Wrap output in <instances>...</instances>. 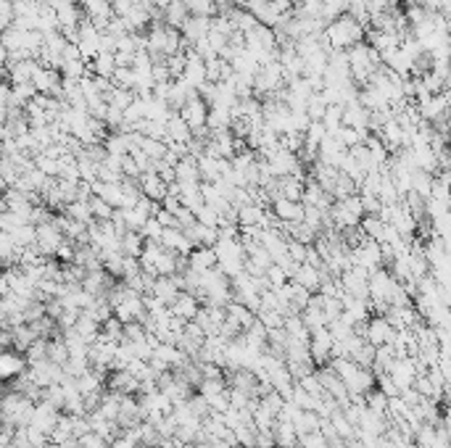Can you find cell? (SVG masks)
<instances>
[{
  "label": "cell",
  "mask_w": 451,
  "mask_h": 448,
  "mask_svg": "<svg viewBox=\"0 0 451 448\" xmlns=\"http://www.w3.org/2000/svg\"><path fill=\"white\" fill-rule=\"evenodd\" d=\"M145 251V238L143 232H124L121 235V253H127V256H133V259H140Z\"/></svg>",
  "instance_id": "obj_32"
},
{
  "label": "cell",
  "mask_w": 451,
  "mask_h": 448,
  "mask_svg": "<svg viewBox=\"0 0 451 448\" xmlns=\"http://www.w3.org/2000/svg\"><path fill=\"white\" fill-rule=\"evenodd\" d=\"M322 34H325L330 50H351L359 43H364V27L349 13H343L341 19L328 24V29Z\"/></svg>",
  "instance_id": "obj_1"
},
{
  "label": "cell",
  "mask_w": 451,
  "mask_h": 448,
  "mask_svg": "<svg viewBox=\"0 0 451 448\" xmlns=\"http://www.w3.org/2000/svg\"><path fill=\"white\" fill-rule=\"evenodd\" d=\"M135 98H137V93L135 90H124V88H111V93L106 95V100H109V106H114V109H121L127 111L130 106L135 103Z\"/></svg>",
  "instance_id": "obj_35"
},
{
  "label": "cell",
  "mask_w": 451,
  "mask_h": 448,
  "mask_svg": "<svg viewBox=\"0 0 451 448\" xmlns=\"http://www.w3.org/2000/svg\"><path fill=\"white\" fill-rule=\"evenodd\" d=\"M275 440H277V448H296L298 446V430L290 419H277L275 425Z\"/></svg>",
  "instance_id": "obj_26"
},
{
  "label": "cell",
  "mask_w": 451,
  "mask_h": 448,
  "mask_svg": "<svg viewBox=\"0 0 451 448\" xmlns=\"http://www.w3.org/2000/svg\"><path fill=\"white\" fill-rule=\"evenodd\" d=\"M293 283H298L301 287H307L309 293H319V287H322V283H325V274H322V269H319V266L301 264Z\"/></svg>",
  "instance_id": "obj_23"
},
{
  "label": "cell",
  "mask_w": 451,
  "mask_h": 448,
  "mask_svg": "<svg viewBox=\"0 0 451 448\" xmlns=\"http://www.w3.org/2000/svg\"><path fill=\"white\" fill-rule=\"evenodd\" d=\"M370 277H372V272H367L364 266H349V269L341 274V285L343 290H346V295L370 298Z\"/></svg>",
  "instance_id": "obj_4"
},
{
  "label": "cell",
  "mask_w": 451,
  "mask_h": 448,
  "mask_svg": "<svg viewBox=\"0 0 451 448\" xmlns=\"http://www.w3.org/2000/svg\"><path fill=\"white\" fill-rule=\"evenodd\" d=\"M267 280H269V285H272V287H283L285 283H290V277H288L285 269H283L280 264L269 266V272H267Z\"/></svg>",
  "instance_id": "obj_55"
},
{
  "label": "cell",
  "mask_w": 451,
  "mask_h": 448,
  "mask_svg": "<svg viewBox=\"0 0 451 448\" xmlns=\"http://www.w3.org/2000/svg\"><path fill=\"white\" fill-rule=\"evenodd\" d=\"M74 332H79V335H82V338L88 340L90 346H93V343L100 338V325L93 317H90V314H85V311H82V314H79V319H77V325H74Z\"/></svg>",
  "instance_id": "obj_34"
},
{
  "label": "cell",
  "mask_w": 451,
  "mask_h": 448,
  "mask_svg": "<svg viewBox=\"0 0 451 448\" xmlns=\"http://www.w3.org/2000/svg\"><path fill=\"white\" fill-rule=\"evenodd\" d=\"M156 219L161 222V227H164V230H172V227H180V222H177V214H172V211H166L164 206H161V208H159V211H156Z\"/></svg>",
  "instance_id": "obj_57"
},
{
  "label": "cell",
  "mask_w": 451,
  "mask_h": 448,
  "mask_svg": "<svg viewBox=\"0 0 451 448\" xmlns=\"http://www.w3.org/2000/svg\"><path fill=\"white\" fill-rule=\"evenodd\" d=\"M330 217H332V227L335 230H356V227H362V217H356L351 208H346L341 201H335L330 208Z\"/></svg>",
  "instance_id": "obj_20"
},
{
  "label": "cell",
  "mask_w": 451,
  "mask_h": 448,
  "mask_svg": "<svg viewBox=\"0 0 451 448\" xmlns=\"http://www.w3.org/2000/svg\"><path fill=\"white\" fill-rule=\"evenodd\" d=\"M58 419H61V412H58L53 404L40 401V404L34 406V414H32L29 427H34V430H40V433H45V435L51 437L53 435V430L58 427Z\"/></svg>",
  "instance_id": "obj_9"
},
{
  "label": "cell",
  "mask_w": 451,
  "mask_h": 448,
  "mask_svg": "<svg viewBox=\"0 0 451 448\" xmlns=\"http://www.w3.org/2000/svg\"><path fill=\"white\" fill-rule=\"evenodd\" d=\"M446 135H449V140H451V116H449V127H446Z\"/></svg>",
  "instance_id": "obj_63"
},
{
  "label": "cell",
  "mask_w": 451,
  "mask_h": 448,
  "mask_svg": "<svg viewBox=\"0 0 451 448\" xmlns=\"http://www.w3.org/2000/svg\"><path fill=\"white\" fill-rule=\"evenodd\" d=\"M180 448H201L198 443H185V446H180Z\"/></svg>",
  "instance_id": "obj_62"
},
{
  "label": "cell",
  "mask_w": 451,
  "mask_h": 448,
  "mask_svg": "<svg viewBox=\"0 0 451 448\" xmlns=\"http://www.w3.org/2000/svg\"><path fill=\"white\" fill-rule=\"evenodd\" d=\"M375 356H377V348H375L372 343H364L362 348H359V353L354 356V361H356L359 367H367V369H372V367H375Z\"/></svg>",
  "instance_id": "obj_50"
},
{
  "label": "cell",
  "mask_w": 451,
  "mask_h": 448,
  "mask_svg": "<svg viewBox=\"0 0 451 448\" xmlns=\"http://www.w3.org/2000/svg\"><path fill=\"white\" fill-rule=\"evenodd\" d=\"M143 0H111V6H114V13L116 16H127V13L133 11L135 6H140Z\"/></svg>",
  "instance_id": "obj_58"
},
{
  "label": "cell",
  "mask_w": 451,
  "mask_h": 448,
  "mask_svg": "<svg viewBox=\"0 0 451 448\" xmlns=\"http://www.w3.org/2000/svg\"><path fill=\"white\" fill-rule=\"evenodd\" d=\"M322 124H325L328 135H338V132L343 130V106H330L328 114H325V119H322Z\"/></svg>",
  "instance_id": "obj_44"
},
{
  "label": "cell",
  "mask_w": 451,
  "mask_h": 448,
  "mask_svg": "<svg viewBox=\"0 0 451 448\" xmlns=\"http://www.w3.org/2000/svg\"><path fill=\"white\" fill-rule=\"evenodd\" d=\"M13 240L19 248H29V245H37V224H24L16 232H11Z\"/></svg>",
  "instance_id": "obj_47"
},
{
  "label": "cell",
  "mask_w": 451,
  "mask_h": 448,
  "mask_svg": "<svg viewBox=\"0 0 451 448\" xmlns=\"http://www.w3.org/2000/svg\"><path fill=\"white\" fill-rule=\"evenodd\" d=\"M111 82H114L116 88L135 90V85H137V74H135L133 66H119V69L114 72V77H111Z\"/></svg>",
  "instance_id": "obj_41"
},
{
  "label": "cell",
  "mask_w": 451,
  "mask_h": 448,
  "mask_svg": "<svg viewBox=\"0 0 451 448\" xmlns=\"http://www.w3.org/2000/svg\"><path fill=\"white\" fill-rule=\"evenodd\" d=\"M64 214L69 219H74V222H82V224H93L95 222L93 219V208H90V198H77L74 203H69Z\"/></svg>",
  "instance_id": "obj_31"
},
{
  "label": "cell",
  "mask_w": 451,
  "mask_h": 448,
  "mask_svg": "<svg viewBox=\"0 0 451 448\" xmlns=\"http://www.w3.org/2000/svg\"><path fill=\"white\" fill-rule=\"evenodd\" d=\"M433 179H436L433 175L422 172V169H415V175H412V193H417V196H422V198H430Z\"/></svg>",
  "instance_id": "obj_40"
},
{
  "label": "cell",
  "mask_w": 451,
  "mask_h": 448,
  "mask_svg": "<svg viewBox=\"0 0 451 448\" xmlns=\"http://www.w3.org/2000/svg\"><path fill=\"white\" fill-rule=\"evenodd\" d=\"M364 401H367V409L370 412H375V414H380V416H388V395L380 391V388H375V391H370V393L364 395Z\"/></svg>",
  "instance_id": "obj_38"
},
{
  "label": "cell",
  "mask_w": 451,
  "mask_h": 448,
  "mask_svg": "<svg viewBox=\"0 0 451 448\" xmlns=\"http://www.w3.org/2000/svg\"><path fill=\"white\" fill-rule=\"evenodd\" d=\"M196 219H198L201 224H206V227H220L222 217H220V211H217V208L206 203L203 208H198V211H196Z\"/></svg>",
  "instance_id": "obj_51"
},
{
  "label": "cell",
  "mask_w": 451,
  "mask_h": 448,
  "mask_svg": "<svg viewBox=\"0 0 451 448\" xmlns=\"http://www.w3.org/2000/svg\"><path fill=\"white\" fill-rule=\"evenodd\" d=\"M446 90H451V64H449V72H446Z\"/></svg>",
  "instance_id": "obj_61"
},
{
  "label": "cell",
  "mask_w": 451,
  "mask_h": 448,
  "mask_svg": "<svg viewBox=\"0 0 451 448\" xmlns=\"http://www.w3.org/2000/svg\"><path fill=\"white\" fill-rule=\"evenodd\" d=\"M296 448H298V446H296Z\"/></svg>",
  "instance_id": "obj_64"
},
{
  "label": "cell",
  "mask_w": 451,
  "mask_h": 448,
  "mask_svg": "<svg viewBox=\"0 0 451 448\" xmlns=\"http://www.w3.org/2000/svg\"><path fill=\"white\" fill-rule=\"evenodd\" d=\"M166 142L169 140H177V142H190L193 140V130H190V124H187L182 116H180V111H172V116L166 121Z\"/></svg>",
  "instance_id": "obj_25"
},
{
  "label": "cell",
  "mask_w": 451,
  "mask_h": 448,
  "mask_svg": "<svg viewBox=\"0 0 451 448\" xmlns=\"http://www.w3.org/2000/svg\"><path fill=\"white\" fill-rule=\"evenodd\" d=\"M393 335H396V327H393L383 314L370 317L367 330H364V340H367V343H372L375 348H380V346H388V343L393 340Z\"/></svg>",
  "instance_id": "obj_6"
},
{
  "label": "cell",
  "mask_w": 451,
  "mask_h": 448,
  "mask_svg": "<svg viewBox=\"0 0 451 448\" xmlns=\"http://www.w3.org/2000/svg\"><path fill=\"white\" fill-rule=\"evenodd\" d=\"M211 27H214V19H206V16H190L180 32L185 37V43L193 48L198 40H203V37L211 32Z\"/></svg>",
  "instance_id": "obj_18"
},
{
  "label": "cell",
  "mask_w": 451,
  "mask_h": 448,
  "mask_svg": "<svg viewBox=\"0 0 451 448\" xmlns=\"http://www.w3.org/2000/svg\"><path fill=\"white\" fill-rule=\"evenodd\" d=\"M116 55V66H135V55L137 53H124V50H119Z\"/></svg>",
  "instance_id": "obj_60"
},
{
  "label": "cell",
  "mask_w": 451,
  "mask_h": 448,
  "mask_svg": "<svg viewBox=\"0 0 451 448\" xmlns=\"http://www.w3.org/2000/svg\"><path fill=\"white\" fill-rule=\"evenodd\" d=\"M362 232L375 243H385V235H388V222L380 217H372V214H367L362 219Z\"/></svg>",
  "instance_id": "obj_30"
},
{
  "label": "cell",
  "mask_w": 451,
  "mask_h": 448,
  "mask_svg": "<svg viewBox=\"0 0 451 448\" xmlns=\"http://www.w3.org/2000/svg\"><path fill=\"white\" fill-rule=\"evenodd\" d=\"M93 196L103 198L114 208H127V196H124L121 182H103V179H98V182H93Z\"/></svg>",
  "instance_id": "obj_16"
},
{
  "label": "cell",
  "mask_w": 451,
  "mask_h": 448,
  "mask_svg": "<svg viewBox=\"0 0 451 448\" xmlns=\"http://www.w3.org/2000/svg\"><path fill=\"white\" fill-rule=\"evenodd\" d=\"M256 317H259V322H262L267 330L285 327V314H283V311H267V308H262V311H259Z\"/></svg>",
  "instance_id": "obj_49"
},
{
  "label": "cell",
  "mask_w": 451,
  "mask_h": 448,
  "mask_svg": "<svg viewBox=\"0 0 451 448\" xmlns=\"http://www.w3.org/2000/svg\"><path fill=\"white\" fill-rule=\"evenodd\" d=\"M185 232L196 248H198V245H217V243H220V227H206V224L196 222V224L187 227Z\"/></svg>",
  "instance_id": "obj_24"
},
{
  "label": "cell",
  "mask_w": 451,
  "mask_h": 448,
  "mask_svg": "<svg viewBox=\"0 0 451 448\" xmlns=\"http://www.w3.org/2000/svg\"><path fill=\"white\" fill-rule=\"evenodd\" d=\"M332 346H335V338H332L330 327L311 330V343H309V351H311V359H314V364H317V367H325V364L332 359Z\"/></svg>",
  "instance_id": "obj_5"
},
{
  "label": "cell",
  "mask_w": 451,
  "mask_h": 448,
  "mask_svg": "<svg viewBox=\"0 0 451 448\" xmlns=\"http://www.w3.org/2000/svg\"><path fill=\"white\" fill-rule=\"evenodd\" d=\"M106 388L114 391V393H121V395H135L143 391V383H140L130 369H114L109 374Z\"/></svg>",
  "instance_id": "obj_10"
},
{
  "label": "cell",
  "mask_w": 451,
  "mask_h": 448,
  "mask_svg": "<svg viewBox=\"0 0 451 448\" xmlns=\"http://www.w3.org/2000/svg\"><path fill=\"white\" fill-rule=\"evenodd\" d=\"M209 111H211V106L206 103V100L201 98V95H196V98H190L180 109V116L190 124V130L193 132H198V130H203L206 124H209Z\"/></svg>",
  "instance_id": "obj_8"
},
{
  "label": "cell",
  "mask_w": 451,
  "mask_h": 448,
  "mask_svg": "<svg viewBox=\"0 0 451 448\" xmlns=\"http://www.w3.org/2000/svg\"><path fill=\"white\" fill-rule=\"evenodd\" d=\"M143 238L145 240H156V243H161V238H164V227H161V222L159 219H148V224H145L143 230Z\"/></svg>",
  "instance_id": "obj_53"
},
{
  "label": "cell",
  "mask_w": 451,
  "mask_h": 448,
  "mask_svg": "<svg viewBox=\"0 0 451 448\" xmlns=\"http://www.w3.org/2000/svg\"><path fill=\"white\" fill-rule=\"evenodd\" d=\"M304 190H307V179L304 177H280L277 179V198H285V201H304Z\"/></svg>",
  "instance_id": "obj_21"
},
{
  "label": "cell",
  "mask_w": 451,
  "mask_h": 448,
  "mask_svg": "<svg viewBox=\"0 0 451 448\" xmlns=\"http://www.w3.org/2000/svg\"><path fill=\"white\" fill-rule=\"evenodd\" d=\"M272 211H275V217L280 222H304V214H307V206L304 203H298V201H285V198H277L275 203H272Z\"/></svg>",
  "instance_id": "obj_19"
},
{
  "label": "cell",
  "mask_w": 451,
  "mask_h": 448,
  "mask_svg": "<svg viewBox=\"0 0 451 448\" xmlns=\"http://www.w3.org/2000/svg\"><path fill=\"white\" fill-rule=\"evenodd\" d=\"M24 356H27V361H29V367H32V364H40V361H45V359H48V340H45V338L34 340L32 346L24 351Z\"/></svg>",
  "instance_id": "obj_48"
},
{
  "label": "cell",
  "mask_w": 451,
  "mask_h": 448,
  "mask_svg": "<svg viewBox=\"0 0 451 448\" xmlns=\"http://www.w3.org/2000/svg\"><path fill=\"white\" fill-rule=\"evenodd\" d=\"M100 338L109 340V343H121L124 340V322L111 317L106 325H100Z\"/></svg>",
  "instance_id": "obj_39"
},
{
  "label": "cell",
  "mask_w": 451,
  "mask_h": 448,
  "mask_svg": "<svg viewBox=\"0 0 451 448\" xmlns=\"http://www.w3.org/2000/svg\"><path fill=\"white\" fill-rule=\"evenodd\" d=\"M267 164L272 169V175L280 179V177H304V169H301V156L290 154V151H277L272 158H267Z\"/></svg>",
  "instance_id": "obj_7"
},
{
  "label": "cell",
  "mask_w": 451,
  "mask_h": 448,
  "mask_svg": "<svg viewBox=\"0 0 451 448\" xmlns=\"http://www.w3.org/2000/svg\"><path fill=\"white\" fill-rule=\"evenodd\" d=\"M190 16H193V13H190L185 0H172V3H169V8L164 11V22H166V27L182 29Z\"/></svg>",
  "instance_id": "obj_28"
},
{
  "label": "cell",
  "mask_w": 451,
  "mask_h": 448,
  "mask_svg": "<svg viewBox=\"0 0 451 448\" xmlns=\"http://www.w3.org/2000/svg\"><path fill=\"white\" fill-rule=\"evenodd\" d=\"M34 401L19 391H8L3 398V422H11L13 427H29L34 414Z\"/></svg>",
  "instance_id": "obj_2"
},
{
  "label": "cell",
  "mask_w": 451,
  "mask_h": 448,
  "mask_svg": "<svg viewBox=\"0 0 451 448\" xmlns=\"http://www.w3.org/2000/svg\"><path fill=\"white\" fill-rule=\"evenodd\" d=\"M175 169H177V182H180V185H201V182H203L196 156H185Z\"/></svg>",
  "instance_id": "obj_22"
},
{
  "label": "cell",
  "mask_w": 451,
  "mask_h": 448,
  "mask_svg": "<svg viewBox=\"0 0 451 448\" xmlns=\"http://www.w3.org/2000/svg\"><path fill=\"white\" fill-rule=\"evenodd\" d=\"M304 206L309 208H322V211H330L332 203H335V198L325 190V187L319 185L317 179H307V190H304V201H301Z\"/></svg>",
  "instance_id": "obj_13"
},
{
  "label": "cell",
  "mask_w": 451,
  "mask_h": 448,
  "mask_svg": "<svg viewBox=\"0 0 451 448\" xmlns=\"http://www.w3.org/2000/svg\"><path fill=\"white\" fill-rule=\"evenodd\" d=\"M288 251H290V259L298 264H307V253H309V245L298 240H288Z\"/></svg>",
  "instance_id": "obj_56"
},
{
  "label": "cell",
  "mask_w": 451,
  "mask_h": 448,
  "mask_svg": "<svg viewBox=\"0 0 451 448\" xmlns=\"http://www.w3.org/2000/svg\"><path fill=\"white\" fill-rule=\"evenodd\" d=\"M404 16H407L409 27L415 29V27H419V24H425L430 19V11L422 6V3H407V11H404Z\"/></svg>",
  "instance_id": "obj_45"
},
{
  "label": "cell",
  "mask_w": 451,
  "mask_h": 448,
  "mask_svg": "<svg viewBox=\"0 0 451 448\" xmlns=\"http://www.w3.org/2000/svg\"><path fill=\"white\" fill-rule=\"evenodd\" d=\"M166 66H169L172 77L180 79L182 74H185V69H187V53L182 50V53H177V55H169V58H166Z\"/></svg>",
  "instance_id": "obj_52"
},
{
  "label": "cell",
  "mask_w": 451,
  "mask_h": 448,
  "mask_svg": "<svg viewBox=\"0 0 451 448\" xmlns=\"http://www.w3.org/2000/svg\"><path fill=\"white\" fill-rule=\"evenodd\" d=\"M64 243H67V235L55 224V219L48 222V224H37V248H40L43 256L55 259V253H58V248H61Z\"/></svg>",
  "instance_id": "obj_3"
},
{
  "label": "cell",
  "mask_w": 451,
  "mask_h": 448,
  "mask_svg": "<svg viewBox=\"0 0 451 448\" xmlns=\"http://www.w3.org/2000/svg\"><path fill=\"white\" fill-rule=\"evenodd\" d=\"M27 369H29L27 356L16 353L13 348L3 351V356H0V374H3V380H6V383H11V380H16V377H22Z\"/></svg>",
  "instance_id": "obj_11"
},
{
  "label": "cell",
  "mask_w": 451,
  "mask_h": 448,
  "mask_svg": "<svg viewBox=\"0 0 451 448\" xmlns=\"http://www.w3.org/2000/svg\"><path fill=\"white\" fill-rule=\"evenodd\" d=\"M377 388L383 391L388 398H396V395H401V391H398V385L393 383V377L388 374V372H383V374H377Z\"/></svg>",
  "instance_id": "obj_54"
},
{
  "label": "cell",
  "mask_w": 451,
  "mask_h": 448,
  "mask_svg": "<svg viewBox=\"0 0 451 448\" xmlns=\"http://www.w3.org/2000/svg\"><path fill=\"white\" fill-rule=\"evenodd\" d=\"M124 219H127V230L133 232H140L148 224V219H154L148 211H143L140 206H133V208H124Z\"/></svg>",
  "instance_id": "obj_37"
},
{
  "label": "cell",
  "mask_w": 451,
  "mask_h": 448,
  "mask_svg": "<svg viewBox=\"0 0 451 448\" xmlns=\"http://www.w3.org/2000/svg\"><path fill=\"white\" fill-rule=\"evenodd\" d=\"M169 308H172L175 317L185 319V322H196V317H198V311H201V301H198V295H193L190 290H182Z\"/></svg>",
  "instance_id": "obj_14"
},
{
  "label": "cell",
  "mask_w": 451,
  "mask_h": 448,
  "mask_svg": "<svg viewBox=\"0 0 451 448\" xmlns=\"http://www.w3.org/2000/svg\"><path fill=\"white\" fill-rule=\"evenodd\" d=\"M34 166L43 172V175H48V177H61L64 175V166H61V158H53V156H45V154H40V156H34Z\"/></svg>",
  "instance_id": "obj_36"
},
{
  "label": "cell",
  "mask_w": 451,
  "mask_h": 448,
  "mask_svg": "<svg viewBox=\"0 0 451 448\" xmlns=\"http://www.w3.org/2000/svg\"><path fill=\"white\" fill-rule=\"evenodd\" d=\"M90 208H93V219L95 222H109V219H114V211H116L111 203H106L98 196H90Z\"/></svg>",
  "instance_id": "obj_46"
},
{
  "label": "cell",
  "mask_w": 451,
  "mask_h": 448,
  "mask_svg": "<svg viewBox=\"0 0 451 448\" xmlns=\"http://www.w3.org/2000/svg\"><path fill=\"white\" fill-rule=\"evenodd\" d=\"M187 264H190L193 272L203 274L220 266V256L214 251V245H198V248H193V253L187 256Z\"/></svg>",
  "instance_id": "obj_12"
},
{
  "label": "cell",
  "mask_w": 451,
  "mask_h": 448,
  "mask_svg": "<svg viewBox=\"0 0 451 448\" xmlns=\"http://www.w3.org/2000/svg\"><path fill=\"white\" fill-rule=\"evenodd\" d=\"M140 187H143V196L156 201V203H164L166 196H169V182L159 172H148V175L140 177Z\"/></svg>",
  "instance_id": "obj_17"
},
{
  "label": "cell",
  "mask_w": 451,
  "mask_h": 448,
  "mask_svg": "<svg viewBox=\"0 0 451 448\" xmlns=\"http://www.w3.org/2000/svg\"><path fill=\"white\" fill-rule=\"evenodd\" d=\"M161 245H164L166 251L177 253V256H190L193 253V240L187 238L185 230H180V227H172V230H164V238H161Z\"/></svg>",
  "instance_id": "obj_15"
},
{
  "label": "cell",
  "mask_w": 451,
  "mask_h": 448,
  "mask_svg": "<svg viewBox=\"0 0 451 448\" xmlns=\"http://www.w3.org/2000/svg\"><path fill=\"white\" fill-rule=\"evenodd\" d=\"M227 317H230L232 322H238L243 332H245V330H251L253 325L259 322V317H256V311H253V308H248L245 304H238V301H232V304H227Z\"/></svg>",
  "instance_id": "obj_27"
},
{
  "label": "cell",
  "mask_w": 451,
  "mask_h": 448,
  "mask_svg": "<svg viewBox=\"0 0 451 448\" xmlns=\"http://www.w3.org/2000/svg\"><path fill=\"white\" fill-rule=\"evenodd\" d=\"M154 295H159L164 304H175V298L180 293H182V287L177 285V280L175 277H156V283H154V290H151Z\"/></svg>",
  "instance_id": "obj_29"
},
{
  "label": "cell",
  "mask_w": 451,
  "mask_h": 448,
  "mask_svg": "<svg viewBox=\"0 0 451 448\" xmlns=\"http://www.w3.org/2000/svg\"><path fill=\"white\" fill-rule=\"evenodd\" d=\"M161 206H164L166 211H172V214H177V211L182 208V201H180V196H166V201L161 203Z\"/></svg>",
  "instance_id": "obj_59"
},
{
  "label": "cell",
  "mask_w": 451,
  "mask_h": 448,
  "mask_svg": "<svg viewBox=\"0 0 451 448\" xmlns=\"http://www.w3.org/2000/svg\"><path fill=\"white\" fill-rule=\"evenodd\" d=\"M328 100L322 98V93H314L311 98H309V103H307V114H309V119L311 121H322L325 119V114H328Z\"/></svg>",
  "instance_id": "obj_43"
},
{
  "label": "cell",
  "mask_w": 451,
  "mask_h": 448,
  "mask_svg": "<svg viewBox=\"0 0 451 448\" xmlns=\"http://www.w3.org/2000/svg\"><path fill=\"white\" fill-rule=\"evenodd\" d=\"M24 224H32L24 214H16V211H3L0 214V230L3 232H16Z\"/></svg>",
  "instance_id": "obj_42"
},
{
  "label": "cell",
  "mask_w": 451,
  "mask_h": 448,
  "mask_svg": "<svg viewBox=\"0 0 451 448\" xmlns=\"http://www.w3.org/2000/svg\"><path fill=\"white\" fill-rule=\"evenodd\" d=\"M119 66H116V55L114 53H100L95 61H90V74H95V77H114V72H116Z\"/></svg>",
  "instance_id": "obj_33"
}]
</instances>
